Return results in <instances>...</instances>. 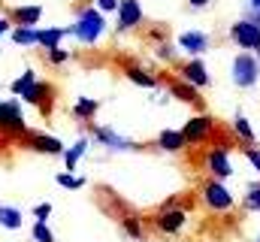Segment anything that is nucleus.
Listing matches in <instances>:
<instances>
[{
	"mask_svg": "<svg viewBox=\"0 0 260 242\" xmlns=\"http://www.w3.org/2000/svg\"><path fill=\"white\" fill-rule=\"evenodd\" d=\"M103 34H106V15H103L97 6H85V9L76 15V21L70 24V37H73L76 43H82V46L100 43Z\"/></svg>",
	"mask_w": 260,
	"mask_h": 242,
	"instance_id": "f257e3e1",
	"label": "nucleus"
},
{
	"mask_svg": "<svg viewBox=\"0 0 260 242\" xmlns=\"http://www.w3.org/2000/svg\"><path fill=\"white\" fill-rule=\"evenodd\" d=\"M230 82L242 91H251L257 88L260 82V58L254 52H239L233 64H230Z\"/></svg>",
	"mask_w": 260,
	"mask_h": 242,
	"instance_id": "f03ea898",
	"label": "nucleus"
},
{
	"mask_svg": "<svg viewBox=\"0 0 260 242\" xmlns=\"http://www.w3.org/2000/svg\"><path fill=\"white\" fill-rule=\"evenodd\" d=\"M200 200H203V206L209 209V212H230L233 206H236V197H233V191L227 188V182L221 179H209L200 185Z\"/></svg>",
	"mask_w": 260,
	"mask_h": 242,
	"instance_id": "7ed1b4c3",
	"label": "nucleus"
},
{
	"mask_svg": "<svg viewBox=\"0 0 260 242\" xmlns=\"http://www.w3.org/2000/svg\"><path fill=\"white\" fill-rule=\"evenodd\" d=\"M88 136H91V142L103 145L106 152H136V148H139L136 139H130V136L118 133V130H112V127L94 124V121H88Z\"/></svg>",
	"mask_w": 260,
	"mask_h": 242,
	"instance_id": "20e7f679",
	"label": "nucleus"
},
{
	"mask_svg": "<svg viewBox=\"0 0 260 242\" xmlns=\"http://www.w3.org/2000/svg\"><path fill=\"white\" fill-rule=\"evenodd\" d=\"M203 164H206V173H209L212 179H221V182H227L236 173V170H233V161H230V148H224V145H212V148L206 152Z\"/></svg>",
	"mask_w": 260,
	"mask_h": 242,
	"instance_id": "39448f33",
	"label": "nucleus"
},
{
	"mask_svg": "<svg viewBox=\"0 0 260 242\" xmlns=\"http://www.w3.org/2000/svg\"><path fill=\"white\" fill-rule=\"evenodd\" d=\"M230 40L242 49V52H254L260 58V24H251L245 18L230 24Z\"/></svg>",
	"mask_w": 260,
	"mask_h": 242,
	"instance_id": "423d86ee",
	"label": "nucleus"
},
{
	"mask_svg": "<svg viewBox=\"0 0 260 242\" xmlns=\"http://www.w3.org/2000/svg\"><path fill=\"white\" fill-rule=\"evenodd\" d=\"M154 227L164 233V236H179L185 227H188V212L182 206H164L157 215H154Z\"/></svg>",
	"mask_w": 260,
	"mask_h": 242,
	"instance_id": "0eeeda50",
	"label": "nucleus"
},
{
	"mask_svg": "<svg viewBox=\"0 0 260 242\" xmlns=\"http://www.w3.org/2000/svg\"><path fill=\"white\" fill-rule=\"evenodd\" d=\"M27 130L30 127H27V121L21 115V106L15 100L0 103V133H6V136H24Z\"/></svg>",
	"mask_w": 260,
	"mask_h": 242,
	"instance_id": "6e6552de",
	"label": "nucleus"
},
{
	"mask_svg": "<svg viewBox=\"0 0 260 242\" xmlns=\"http://www.w3.org/2000/svg\"><path fill=\"white\" fill-rule=\"evenodd\" d=\"M182 133H185V142L188 145H203V142H209L215 136V118L206 115V112L203 115H194V118L185 121Z\"/></svg>",
	"mask_w": 260,
	"mask_h": 242,
	"instance_id": "1a4fd4ad",
	"label": "nucleus"
},
{
	"mask_svg": "<svg viewBox=\"0 0 260 242\" xmlns=\"http://www.w3.org/2000/svg\"><path fill=\"white\" fill-rule=\"evenodd\" d=\"M21 142H24V148H30V152H37V155H64V142L58 139V136H52V133H40V130H27L24 136H21Z\"/></svg>",
	"mask_w": 260,
	"mask_h": 242,
	"instance_id": "9d476101",
	"label": "nucleus"
},
{
	"mask_svg": "<svg viewBox=\"0 0 260 242\" xmlns=\"http://www.w3.org/2000/svg\"><path fill=\"white\" fill-rule=\"evenodd\" d=\"M176 46H179V52H185L191 58H203L212 49V37L206 31H182L179 40H176Z\"/></svg>",
	"mask_w": 260,
	"mask_h": 242,
	"instance_id": "9b49d317",
	"label": "nucleus"
},
{
	"mask_svg": "<svg viewBox=\"0 0 260 242\" xmlns=\"http://www.w3.org/2000/svg\"><path fill=\"white\" fill-rule=\"evenodd\" d=\"M142 18H145V12H142L139 0H121L118 12H115V27H118V34H127L142 24Z\"/></svg>",
	"mask_w": 260,
	"mask_h": 242,
	"instance_id": "f8f14e48",
	"label": "nucleus"
},
{
	"mask_svg": "<svg viewBox=\"0 0 260 242\" xmlns=\"http://www.w3.org/2000/svg\"><path fill=\"white\" fill-rule=\"evenodd\" d=\"M21 100H24V103H30V106H37V109H43V112L49 115V112H52V103H55V85H52V82L37 79V82L21 94Z\"/></svg>",
	"mask_w": 260,
	"mask_h": 242,
	"instance_id": "ddd939ff",
	"label": "nucleus"
},
{
	"mask_svg": "<svg viewBox=\"0 0 260 242\" xmlns=\"http://www.w3.org/2000/svg\"><path fill=\"white\" fill-rule=\"evenodd\" d=\"M179 79H185V82H191L194 88H209V67H206V60L203 58H191L185 60V64H179Z\"/></svg>",
	"mask_w": 260,
	"mask_h": 242,
	"instance_id": "4468645a",
	"label": "nucleus"
},
{
	"mask_svg": "<svg viewBox=\"0 0 260 242\" xmlns=\"http://www.w3.org/2000/svg\"><path fill=\"white\" fill-rule=\"evenodd\" d=\"M9 21H12V24H30V27H37V24L43 21V6H40V3L9 6Z\"/></svg>",
	"mask_w": 260,
	"mask_h": 242,
	"instance_id": "2eb2a0df",
	"label": "nucleus"
},
{
	"mask_svg": "<svg viewBox=\"0 0 260 242\" xmlns=\"http://www.w3.org/2000/svg\"><path fill=\"white\" fill-rule=\"evenodd\" d=\"M157 148H160V152H170V155L185 152V148H188L185 133H182L179 127H167V130H160V133H157Z\"/></svg>",
	"mask_w": 260,
	"mask_h": 242,
	"instance_id": "dca6fc26",
	"label": "nucleus"
},
{
	"mask_svg": "<svg viewBox=\"0 0 260 242\" xmlns=\"http://www.w3.org/2000/svg\"><path fill=\"white\" fill-rule=\"evenodd\" d=\"M124 76H127V82L133 85H139V88H148V91H157L160 88V79L154 76V73H148L145 67H124Z\"/></svg>",
	"mask_w": 260,
	"mask_h": 242,
	"instance_id": "f3484780",
	"label": "nucleus"
},
{
	"mask_svg": "<svg viewBox=\"0 0 260 242\" xmlns=\"http://www.w3.org/2000/svg\"><path fill=\"white\" fill-rule=\"evenodd\" d=\"M88 148H91V136H79L70 148H64V155H61V158H64V167L70 170V173L79 167V161L88 155Z\"/></svg>",
	"mask_w": 260,
	"mask_h": 242,
	"instance_id": "a211bd4d",
	"label": "nucleus"
},
{
	"mask_svg": "<svg viewBox=\"0 0 260 242\" xmlns=\"http://www.w3.org/2000/svg\"><path fill=\"white\" fill-rule=\"evenodd\" d=\"M170 97H176L179 103H200L203 97H200V88H194L191 82H185V79H173L170 82Z\"/></svg>",
	"mask_w": 260,
	"mask_h": 242,
	"instance_id": "6ab92c4d",
	"label": "nucleus"
},
{
	"mask_svg": "<svg viewBox=\"0 0 260 242\" xmlns=\"http://www.w3.org/2000/svg\"><path fill=\"white\" fill-rule=\"evenodd\" d=\"M37 37H40V27H30V24H12V31H9V40L21 49L37 46Z\"/></svg>",
	"mask_w": 260,
	"mask_h": 242,
	"instance_id": "aec40b11",
	"label": "nucleus"
},
{
	"mask_svg": "<svg viewBox=\"0 0 260 242\" xmlns=\"http://www.w3.org/2000/svg\"><path fill=\"white\" fill-rule=\"evenodd\" d=\"M230 124H233V133H236V139H239V142H245V145H257V133H254L251 121L245 118L242 112H236Z\"/></svg>",
	"mask_w": 260,
	"mask_h": 242,
	"instance_id": "412c9836",
	"label": "nucleus"
},
{
	"mask_svg": "<svg viewBox=\"0 0 260 242\" xmlns=\"http://www.w3.org/2000/svg\"><path fill=\"white\" fill-rule=\"evenodd\" d=\"M70 34V27H40V37H37V46L46 52V49H58L61 40Z\"/></svg>",
	"mask_w": 260,
	"mask_h": 242,
	"instance_id": "4be33fe9",
	"label": "nucleus"
},
{
	"mask_svg": "<svg viewBox=\"0 0 260 242\" xmlns=\"http://www.w3.org/2000/svg\"><path fill=\"white\" fill-rule=\"evenodd\" d=\"M100 100H94V97H79L76 103H73V118L79 121H94V115L100 112Z\"/></svg>",
	"mask_w": 260,
	"mask_h": 242,
	"instance_id": "5701e85b",
	"label": "nucleus"
},
{
	"mask_svg": "<svg viewBox=\"0 0 260 242\" xmlns=\"http://www.w3.org/2000/svg\"><path fill=\"white\" fill-rule=\"evenodd\" d=\"M21 224H24V215H21V209L18 206H0V227L3 230H21Z\"/></svg>",
	"mask_w": 260,
	"mask_h": 242,
	"instance_id": "b1692460",
	"label": "nucleus"
},
{
	"mask_svg": "<svg viewBox=\"0 0 260 242\" xmlns=\"http://www.w3.org/2000/svg\"><path fill=\"white\" fill-rule=\"evenodd\" d=\"M245 209L248 212H260V179L257 182H248V188H245Z\"/></svg>",
	"mask_w": 260,
	"mask_h": 242,
	"instance_id": "393cba45",
	"label": "nucleus"
},
{
	"mask_svg": "<svg viewBox=\"0 0 260 242\" xmlns=\"http://www.w3.org/2000/svg\"><path fill=\"white\" fill-rule=\"evenodd\" d=\"M34 82H37V70H30V67H27V70H24V73L12 82V94H15V97H21V94H24Z\"/></svg>",
	"mask_w": 260,
	"mask_h": 242,
	"instance_id": "a878e982",
	"label": "nucleus"
},
{
	"mask_svg": "<svg viewBox=\"0 0 260 242\" xmlns=\"http://www.w3.org/2000/svg\"><path fill=\"white\" fill-rule=\"evenodd\" d=\"M154 58H157V60H164V64H173V60L179 58V46H173V43L160 40V43L154 46Z\"/></svg>",
	"mask_w": 260,
	"mask_h": 242,
	"instance_id": "bb28decb",
	"label": "nucleus"
},
{
	"mask_svg": "<svg viewBox=\"0 0 260 242\" xmlns=\"http://www.w3.org/2000/svg\"><path fill=\"white\" fill-rule=\"evenodd\" d=\"M30 242H55V233H52L49 221H34V227H30Z\"/></svg>",
	"mask_w": 260,
	"mask_h": 242,
	"instance_id": "cd10ccee",
	"label": "nucleus"
},
{
	"mask_svg": "<svg viewBox=\"0 0 260 242\" xmlns=\"http://www.w3.org/2000/svg\"><path fill=\"white\" fill-rule=\"evenodd\" d=\"M121 230H124L127 236H133V239H142V236H145L142 221H139L136 215H124V218H121Z\"/></svg>",
	"mask_w": 260,
	"mask_h": 242,
	"instance_id": "c85d7f7f",
	"label": "nucleus"
},
{
	"mask_svg": "<svg viewBox=\"0 0 260 242\" xmlns=\"http://www.w3.org/2000/svg\"><path fill=\"white\" fill-rule=\"evenodd\" d=\"M55 182H58L61 188H67V191H79V188H85V176L79 179V176H73L70 170H67V173H58V176H55Z\"/></svg>",
	"mask_w": 260,
	"mask_h": 242,
	"instance_id": "c756f323",
	"label": "nucleus"
},
{
	"mask_svg": "<svg viewBox=\"0 0 260 242\" xmlns=\"http://www.w3.org/2000/svg\"><path fill=\"white\" fill-rule=\"evenodd\" d=\"M46 60H49L52 67H61V64H67V60H70V52H67V49H61V46H58V49H46Z\"/></svg>",
	"mask_w": 260,
	"mask_h": 242,
	"instance_id": "7c9ffc66",
	"label": "nucleus"
},
{
	"mask_svg": "<svg viewBox=\"0 0 260 242\" xmlns=\"http://www.w3.org/2000/svg\"><path fill=\"white\" fill-rule=\"evenodd\" d=\"M245 158H248L251 170L260 176V145H245Z\"/></svg>",
	"mask_w": 260,
	"mask_h": 242,
	"instance_id": "2f4dec72",
	"label": "nucleus"
},
{
	"mask_svg": "<svg viewBox=\"0 0 260 242\" xmlns=\"http://www.w3.org/2000/svg\"><path fill=\"white\" fill-rule=\"evenodd\" d=\"M52 212H55L52 203H37V206H34V218H37V221H49Z\"/></svg>",
	"mask_w": 260,
	"mask_h": 242,
	"instance_id": "473e14b6",
	"label": "nucleus"
},
{
	"mask_svg": "<svg viewBox=\"0 0 260 242\" xmlns=\"http://www.w3.org/2000/svg\"><path fill=\"white\" fill-rule=\"evenodd\" d=\"M118 3H121V0H94V6H97L103 15H115V12H118Z\"/></svg>",
	"mask_w": 260,
	"mask_h": 242,
	"instance_id": "72a5a7b5",
	"label": "nucleus"
},
{
	"mask_svg": "<svg viewBox=\"0 0 260 242\" xmlns=\"http://www.w3.org/2000/svg\"><path fill=\"white\" fill-rule=\"evenodd\" d=\"M242 18H245V21H251V24H260V9H257V6H248V3H245Z\"/></svg>",
	"mask_w": 260,
	"mask_h": 242,
	"instance_id": "f704fd0d",
	"label": "nucleus"
},
{
	"mask_svg": "<svg viewBox=\"0 0 260 242\" xmlns=\"http://www.w3.org/2000/svg\"><path fill=\"white\" fill-rule=\"evenodd\" d=\"M188 6H191V9H209L212 0H188Z\"/></svg>",
	"mask_w": 260,
	"mask_h": 242,
	"instance_id": "c9c22d12",
	"label": "nucleus"
},
{
	"mask_svg": "<svg viewBox=\"0 0 260 242\" xmlns=\"http://www.w3.org/2000/svg\"><path fill=\"white\" fill-rule=\"evenodd\" d=\"M3 34H9V18L0 15V37H3Z\"/></svg>",
	"mask_w": 260,
	"mask_h": 242,
	"instance_id": "e433bc0d",
	"label": "nucleus"
},
{
	"mask_svg": "<svg viewBox=\"0 0 260 242\" xmlns=\"http://www.w3.org/2000/svg\"><path fill=\"white\" fill-rule=\"evenodd\" d=\"M248 6H257L260 9V0H248Z\"/></svg>",
	"mask_w": 260,
	"mask_h": 242,
	"instance_id": "4c0bfd02",
	"label": "nucleus"
},
{
	"mask_svg": "<svg viewBox=\"0 0 260 242\" xmlns=\"http://www.w3.org/2000/svg\"><path fill=\"white\" fill-rule=\"evenodd\" d=\"M254 242H260V233H257V236H254Z\"/></svg>",
	"mask_w": 260,
	"mask_h": 242,
	"instance_id": "58836bf2",
	"label": "nucleus"
}]
</instances>
